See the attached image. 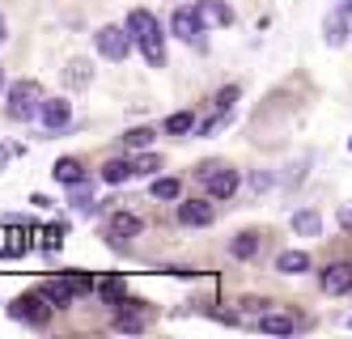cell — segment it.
<instances>
[{"instance_id":"1","label":"cell","mask_w":352,"mask_h":339,"mask_svg":"<svg viewBox=\"0 0 352 339\" xmlns=\"http://www.w3.org/2000/svg\"><path fill=\"white\" fill-rule=\"evenodd\" d=\"M128 30H132L136 47L144 51V64H148V68H166V43H162L157 17L144 13V9H132V13H128Z\"/></svg>"},{"instance_id":"2","label":"cell","mask_w":352,"mask_h":339,"mask_svg":"<svg viewBox=\"0 0 352 339\" xmlns=\"http://www.w3.org/2000/svg\"><path fill=\"white\" fill-rule=\"evenodd\" d=\"M43 89H38V81H13L9 85V119H38L43 115Z\"/></svg>"},{"instance_id":"3","label":"cell","mask_w":352,"mask_h":339,"mask_svg":"<svg viewBox=\"0 0 352 339\" xmlns=\"http://www.w3.org/2000/svg\"><path fill=\"white\" fill-rule=\"evenodd\" d=\"M195 178L208 187L212 199H234V191H238V170L230 162H204L195 170Z\"/></svg>"},{"instance_id":"4","label":"cell","mask_w":352,"mask_h":339,"mask_svg":"<svg viewBox=\"0 0 352 339\" xmlns=\"http://www.w3.org/2000/svg\"><path fill=\"white\" fill-rule=\"evenodd\" d=\"M52 301H47V293L38 289V293H21L13 305H9V314L17 318V322H30V327H47L52 322Z\"/></svg>"},{"instance_id":"5","label":"cell","mask_w":352,"mask_h":339,"mask_svg":"<svg viewBox=\"0 0 352 339\" xmlns=\"http://www.w3.org/2000/svg\"><path fill=\"white\" fill-rule=\"evenodd\" d=\"M132 30L128 25H102V30H98V51H102L107 60H128V51H132Z\"/></svg>"},{"instance_id":"6","label":"cell","mask_w":352,"mask_h":339,"mask_svg":"<svg viewBox=\"0 0 352 339\" xmlns=\"http://www.w3.org/2000/svg\"><path fill=\"white\" fill-rule=\"evenodd\" d=\"M170 30L179 34L183 43H195L199 34H204V21H199L195 5H179V9H174V17H170Z\"/></svg>"},{"instance_id":"7","label":"cell","mask_w":352,"mask_h":339,"mask_svg":"<svg viewBox=\"0 0 352 339\" xmlns=\"http://www.w3.org/2000/svg\"><path fill=\"white\" fill-rule=\"evenodd\" d=\"M322 293L327 297H344V293H352V263H331L322 272Z\"/></svg>"},{"instance_id":"8","label":"cell","mask_w":352,"mask_h":339,"mask_svg":"<svg viewBox=\"0 0 352 339\" xmlns=\"http://www.w3.org/2000/svg\"><path fill=\"white\" fill-rule=\"evenodd\" d=\"M179 221L191 225V229H204V225L217 221V208L208 199H187V204H179Z\"/></svg>"},{"instance_id":"9","label":"cell","mask_w":352,"mask_h":339,"mask_svg":"<svg viewBox=\"0 0 352 339\" xmlns=\"http://www.w3.org/2000/svg\"><path fill=\"white\" fill-rule=\"evenodd\" d=\"M195 13L204 21V30H212V25H234V9L225 5V0H195Z\"/></svg>"},{"instance_id":"10","label":"cell","mask_w":352,"mask_h":339,"mask_svg":"<svg viewBox=\"0 0 352 339\" xmlns=\"http://www.w3.org/2000/svg\"><path fill=\"white\" fill-rule=\"evenodd\" d=\"M38 119H43V127H47V132H60V127H68V119H72V107H68L64 98H47Z\"/></svg>"},{"instance_id":"11","label":"cell","mask_w":352,"mask_h":339,"mask_svg":"<svg viewBox=\"0 0 352 339\" xmlns=\"http://www.w3.org/2000/svg\"><path fill=\"white\" fill-rule=\"evenodd\" d=\"M26 250H30V238H26L17 225H5V229H0V259H17V254H26Z\"/></svg>"},{"instance_id":"12","label":"cell","mask_w":352,"mask_h":339,"mask_svg":"<svg viewBox=\"0 0 352 339\" xmlns=\"http://www.w3.org/2000/svg\"><path fill=\"white\" fill-rule=\"evenodd\" d=\"M136 233H140V217H132V212H115V217L107 221V238H111V242L136 238Z\"/></svg>"},{"instance_id":"13","label":"cell","mask_w":352,"mask_h":339,"mask_svg":"<svg viewBox=\"0 0 352 339\" xmlns=\"http://www.w3.org/2000/svg\"><path fill=\"white\" fill-rule=\"evenodd\" d=\"M43 293H47V301L52 305H72V297H77V284H72V276H60V280H47L43 284Z\"/></svg>"},{"instance_id":"14","label":"cell","mask_w":352,"mask_h":339,"mask_svg":"<svg viewBox=\"0 0 352 339\" xmlns=\"http://www.w3.org/2000/svg\"><path fill=\"white\" fill-rule=\"evenodd\" d=\"M322 34H327V43H331V47H344L348 34H352V30H348V13H340V9H336V13H327Z\"/></svg>"},{"instance_id":"15","label":"cell","mask_w":352,"mask_h":339,"mask_svg":"<svg viewBox=\"0 0 352 339\" xmlns=\"http://www.w3.org/2000/svg\"><path fill=\"white\" fill-rule=\"evenodd\" d=\"M276 272H280V276H301V272H310V254H306V250H285L280 259H276Z\"/></svg>"},{"instance_id":"16","label":"cell","mask_w":352,"mask_h":339,"mask_svg":"<svg viewBox=\"0 0 352 339\" xmlns=\"http://www.w3.org/2000/svg\"><path fill=\"white\" fill-rule=\"evenodd\" d=\"M52 174H56V182H64V187H72V182H85V166H81L77 157H60V162L52 166Z\"/></svg>"},{"instance_id":"17","label":"cell","mask_w":352,"mask_h":339,"mask_svg":"<svg viewBox=\"0 0 352 339\" xmlns=\"http://www.w3.org/2000/svg\"><path fill=\"white\" fill-rule=\"evenodd\" d=\"M259 246H263V238H259L255 229H246V233H238V238H234L230 254H234V259H255V254H259Z\"/></svg>"},{"instance_id":"18","label":"cell","mask_w":352,"mask_h":339,"mask_svg":"<svg viewBox=\"0 0 352 339\" xmlns=\"http://www.w3.org/2000/svg\"><path fill=\"white\" fill-rule=\"evenodd\" d=\"M293 229L301 233V238H318V229H322V217L314 212V208H301V212H293Z\"/></svg>"},{"instance_id":"19","label":"cell","mask_w":352,"mask_h":339,"mask_svg":"<svg viewBox=\"0 0 352 339\" xmlns=\"http://www.w3.org/2000/svg\"><path fill=\"white\" fill-rule=\"evenodd\" d=\"M259 331H267V335H293L297 322H293L289 314H263V318H259Z\"/></svg>"},{"instance_id":"20","label":"cell","mask_w":352,"mask_h":339,"mask_svg":"<svg viewBox=\"0 0 352 339\" xmlns=\"http://www.w3.org/2000/svg\"><path fill=\"white\" fill-rule=\"evenodd\" d=\"M132 174H136V170H132V162H119V157L102 166V182H111V187H119V182H128Z\"/></svg>"},{"instance_id":"21","label":"cell","mask_w":352,"mask_h":339,"mask_svg":"<svg viewBox=\"0 0 352 339\" xmlns=\"http://www.w3.org/2000/svg\"><path fill=\"white\" fill-rule=\"evenodd\" d=\"M187 132H195V115L191 111H179V115L166 119V136H187Z\"/></svg>"},{"instance_id":"22","label":"cell","mask_w":352,"mask_h":339,"mask_svg":"<svg viewBox=\"0 0 352 339\" xmlns=\"http://www.w3.org/2000/svg\"><path fill=\"white\" fill-rule=\"evenodd\" d=\"M183 182L179 178H153V199H179Z\"/></svg>"},{"instance_id":"23","label":"cell","mask_w":352,"mask_h":339,"mask_svg":"<svg viewBox=\"0 0 352 339\" xmlns=\"http://www.w3.org/2000/svg\"><path fill=\"white\" fill-rule=\"evenodd\" d=\"M64 76H68V85H89V76H94V68H89V60H72Z\"/></svg>"},{"instance_id":"24","label":"cell","mask_w":352,"mask_h":339,"mask_svg":"<svg viewBox=\"0 0 352 339\" xmlns=\"http://www.w3.org/2000/svg\"><path fill=\"white\" fill-rule=\"evenodd\" d=\"M153 127H132V132L128 136H123V144H128V149H148V144H153Z\"/></svg>"},{"instance_id":"25","label":"cell","mask_w":352,"mask_h":339,"mask_svg":"<svg viewBox=\"0 0 352 339\" xmlns=\"http://www.w3.org/2000/svg\"><path fill=\"white\" fill-rule=\"evenodd\" d=\"M132 170H136L140 178H144V174H157V170H162V157H157V153H140V157L132 162Z\"/></svg>"},{"instance_id":"26","label":"cell","mask_w":352,"mask_h":339,"mask_svg":"<svg viewBox=\"0 0 352 339\" xmlns=\"http://www.w3.org/2000/svg\"><path fill=\"white\" fill-rule=\"evenodd\" d=\"M60 242H64V225H47L43 229V246L47 250H60Z\"/></svg>"},{"instance_id":"27","label":"cell","mask_w":352,"mask_h":339,"mask_svg":"<svg viewBox=\"0 0 352 339\" xmlns=\"http://www.w3.org/2000/svg\"><path fill=\"white\" fill-rule=\"evenodd\" d=\"M234 102H238V85H230V89H221V94H217V111H230Z\"/></svg>"},{"instance_id":"28","label":"cell","mask_w":352,"mask_h":339,"mask_svg":"<svg viewBox=\"0 0 352 339\" xmlns=\"http://www.w3.org/2000/svg\"><path fill=\"white\" fill-rule=\"evenodd\" d=\"M267 187H272V174H267V170H259L255 178H250V191H259V195H263Z\"/></svg>"},{"instance_id":"29","label":"cell","mask_w":352,"mask_h":339,"mask_svg":"<svg viewBox=\"0 0 352 339\" xmlns=\"http://www.w3.org/2000/svg\"><path fill=\"white\" fill-rule=\"evenodd\" d=\"M340 225H344V229H352V204H344V208H340Z\"/></svg>"},{"instance_id":"30","label":"cell","mask_w":352,"mask_h":339,"mask_svg":"<svg viewBox=\"0 0 352 339\" xmlns=\"http://www.w3.org/2000/svg\"><path fill=\"white\" fill-rule=\"evenodd\" d=\"M336 9H340V13H348V17H352V0H340V5H336Z\"/></svg>"},{"instance_id":"31","label":"cell","mask_w":352,"mask_h":339,"mask_svg":"<svg viewBox=\"0 0 352 339\" xmlns=\"http://www.w3.org/2000/svg\"><path fill=\"white\" fill-rule=\"evenodd\" d=\"M9 39V25H5V17H0V43H5Z\"/></svg>"},{"instance_id":"32","label":"cell","mask_w":352,"mask_h":339,"mask_svg":"<svg viewBox=\"0 0 352 339\" xmlns=\"http://www.w3.org/2000/svg\"><path fill=\"white\" fill-rule=\"evenodd\" d=\"M0 89H5V68H0Z\"/></svg>"},{"instance_id":"33","label":"cell","mask_w":352,"mask_h":339,"mask_svg":"<svg viewBox=\"0 0 352 339\" xmlns=\"http://www.w3.org/2000/svg\"><path fill=\"white\" fill-rule=\"evenodd\" d=\"M348 149H352V140H348Z\"/></svg>"},{"instance_id":"34","label":"cell","mask_w":352,"mask_h":339,"mask_svg":"<svg viewBox=\"0 0 352 339\" xmlns=\"http://www.w3.org/2000/svg\"><path fill=\"white\" fill-rule=\"evenodd\" d=\"M348 327H352V318H348Z\"/></svg>"}]
</instances>
